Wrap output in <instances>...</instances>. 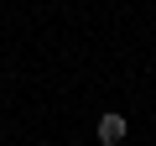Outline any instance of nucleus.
I'll return each mask as SVG.
<instances>
[{"instance_id":"nucleus-1","label":"nucleus","mask_w":156,"mask_h":146,"mask_svg":"<svg viewBox=\"0 0 156 146\" xmlns=\"http://www.w3.org/2000/svg\"><path fill=\"white\" fill-rule=\"evenodd\" d=\"M125 130H130V120H125L120 110H104V115H99V125H94V136H99L104 146H120V141H125Z\"/></svg>"}]
</instances>
